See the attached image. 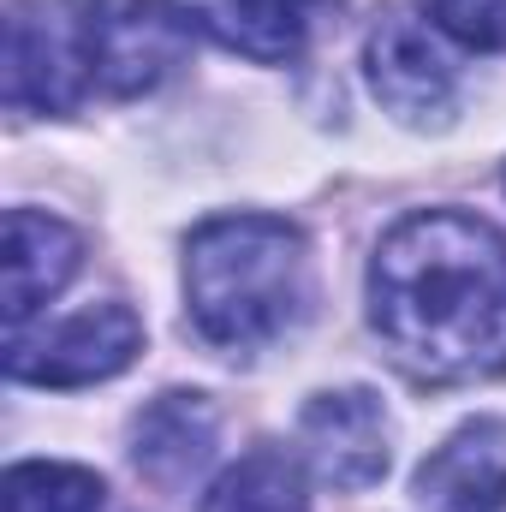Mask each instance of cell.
I'll return each instance as SVG.
<instances>
[{"mask_svg": "<svg viewBox=\"0 0 506 512\" xmlns=\"http://www.w3.org/2000/svg\"><path fill=\"white\" fill-rule=\"evenodd\" d=\"M423 6L453 42H465L477 54L506 48V0H423Z\"/></svg>", "mask_w": 506, "mask_h": 512, "instance_id": "5bb4252c", "label": "cell"}, {"mask_svg": "<svg viewBox=\"0 0 506 512\" xmlns=\"http://www.w3.org/2000/svg\"><path fill=\"white\" fill-rule=\"evenodd\" d=\"M102 507V477L84 465L60 459H30L12 465L0 483V512H96Z\"/></svg>", "mask_w": 506, "mask_h": 512, "instance_id": "4fadbf2b", "label": "cell"}, {"mask_svg": "<svg viewBox=\"0 0 506 512\" xmlns=\"http://www.w3.org/2000/svg\"><path fill=\"white\" fill-rule=\"evenodd\" d=\"M215 435L221 429H215V411H209L203 393H161L131 423V459L149 483L185 489L215 459Z\"/></svg>", "mask_w": 506, "mask_h": 512, "instance_id": "30bf717a", "label": "cell"}, {"mask_svg": "<svg viewBox=\"0 0 506 512\" xmlns=\"http://www.w3.org/2000/svg\"><path fill=\"white\" fill-rule=\"evenodd\" d=\"M298 447L328 489L358 495V489L381 483V471H387V411L364 387L316 393L298 411Z\"/></svg>", "mask_w": 506, "mask_h": 512, "instance_id": "8992f818", "label": "cell"}, {"mask_svg": "<svg viewBox=\"0 0 506 512\" xmlns=\"http://www.w3.org/2000/svg\"><path fill=\"white\" fill-rule=\"evenodd\" d=\"M78 262H84V239L66 221H54L42 209H12L6 215V256H0V268H6V334L30 328V316L78 274Z\"/></svg>", "mask_w": 506, "mask_h": 512, "instance_id": "9c48e42d", "label": "cell"}, {"mask_svg": "<svg viewBox=\"0 0 506 512\" xmlns=\"http://www.w3.org/2000/svg\"><path fill=\"white\" fill-rule=\"evenodd\" d=\"M417 501L429 512H501L506 507V423L477 417L453 429L417 465Z\"/></svg>", "mask_w": 506, "mask_h": 512, "instance_id": "ba28073f", "label": "cell"}, {"mask_svg": "<svg viewBox=\"0 0 506 512\" xmlns=\"http://www.w3.org/2000/svg\"><path fill=\"white\" fill-rule=\"evenodd\" d=\"M370 90L381 96L387 114L411 120V126H429V120H447L453 108V66L447 54L429 42V30L417 18H381L376 36H370Z\"/></svg>", "mask_w": 506, "mask_h": 512, "instance_id": "52a82bcc", "label": "cell"}, {"mask_svg": "<svg viewBox=\"0 0 506 512\" xmlns=\"http://www.w3.org/2000/svg\"><path fill=\"white\" fill-rule=\"evenodd\" d=\"M90 90L78 54L72 6H12L6 12V102L24 114H66Z\"/></svg>", "mask_w": 506, "mask_h": 512, "instance_id": "5b68a950", "label": "cell"}, {"mask_svg": "<svg viewBox=\"0 0 506 512\" xmlns=\"http://www.w3.org/2000/svg\"><path fill=\"white\" fill-rule=\"evenodd\" d=\"M370 322L423 382L506 376V233L459 215H405L370 262Z\"/></svg>", "mask_w": 506, "mask_h": 512, "instance_id": "6da1fadb", "label": "cell"}, {"mask_svg": "<svg viewBox=\"0 0 506 512\" xmlns=\"http://www.w3.org/2000/svg\"><path fill=\"white\" fill-rule=\"evenodd\" d=\"M143 352V322L131 304H90L42 334H6V376L36 387H90L120 376Z\"/></svg>", "mask_w": 506, "mask_h": 512, "instance_id": "277c9868", "label": "cell"}, {"mask_svg": "<svg viewBox=\"0 0 506 512\" xmlns=\"http://www.w3.org/2000/svg\"><path fill=\"white\" fill-rule=\"evenodd\" d=\"M191 322L221 352H262L310 310V251L280 215H221L185 245Z\"/></svg>", "mask_w": 506, "mask_h": 512, "instance_id": "7a4b0ae2", "label": "cell"}, {"mask_svg": "<svg viewBox=\"0 0 506 512\" xmlns=\"http://www.w3.org/2000/svg\"><path fill=\"white\" fill-rule=\"evenodd\" d=\"M203 512H310L304 471L280 447H251L239 465L215 477V489L203 495Z\"/></svg>", "mask_w": 506, "mask_h": 512, "instance_id": "7c38bea8", "label": "cell"}, {"mask_svg": "<svg viewBox=\"0 0 506 512\" xmlns=\"http://www.w3.org/2000/svg\"><path fill=\"white\" fill-rule=\"evenodd\" d=\"M78 12V54L84 78L102 96H143L155 90L185 54L197 48L203 24L179 0H84Z\"/></svg>", "mask_w": 506, "mask_h": 512, "instance_id": "3957f363", "label": "cell"}, {"mask_svg": "<svg viewBox=\"0 0 506 512\" xmlns=\"http://www.w3.org/2000/svg\"><path fill=\"white\" fill-rule=\"evenodd\" d=\"M340 0H215V30L251 60H292Z\"/></svg>", "mask_w": 506, "mask_h": 512, "instance_id": "8fae6325", "label": "cell"}]
</instances>
